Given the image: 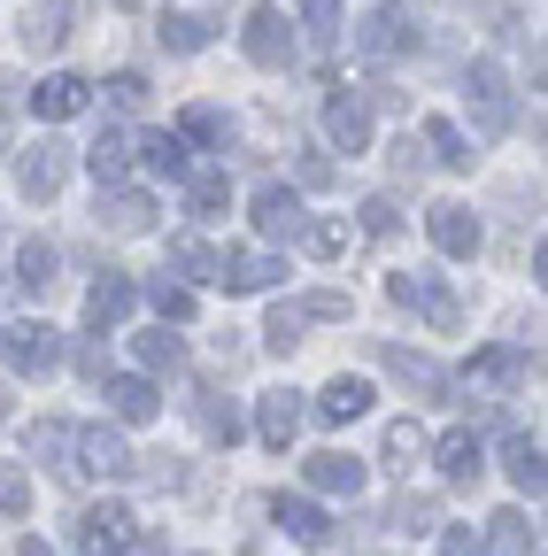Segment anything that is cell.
Masks as SVG:
<instances>
[{
  "label": "cell",
  "instance_id": "cell-31",
  "mask_svg": "<svg viewBox=\"0 0 548 556\" xmlns=\"http://www.w3.org/2000/svg\"><path fill=\"white\" fill-rule=\"evenodd\" d=\"M302 9V24H309V39L324 47V39H340V0H294Z\"/></svg>",
  "mask_w": 548,
  "mask_h": 556
},
{
  "label": "cell",
  "instance_id": "cell-21",
  "mask_svg": "<svg viewBox=\"0 0 548 556\" xmlns=\"http://www.w3.org/2000/svg\"><path fill=\"white\" fill-rule=\"evenodd\" d=\"M270 510H279V526H286L294 541H309V548H317V541L332 533V526H324V510H317V503H302V495H279Z\"/></svg>",
  "mask_w": 548,
  "mask_h": 556
},
{
  "label": "cell",
  "instance_id": "cell-45",
  "mask_svg": "<svg viewBox=\"0 0 548 556\" xmlns=\"http://www.w3.org/2000/svg\"><path fill=\"white\" fill-rule=\"evenodd\" d=\"M302 309H309V317H348V294H309Z\"/></svg>",
  "mask_w": 548,
  "mask_h": 556
},
{
  "label": "cell",
  "instance_id": "cell-44",
  "mask_svg": "<svg viewBox=\"0 0 548 556\" xmlns=\"http://www.w3.org/2000/svg\"><path fill=\"white\" fill-rule=\"evenodd\" d=\"M71 441H78L71 426H39V441H31V448H39V456H71Z\"/></svg>",
  "mask_w": 548,
  "mask_h": 556
},
{
  "label": "cell",
  "instance_id": "cell-20",
  "mask_svg": "<svg viewBox=\"0 0 548 556\" xmlns=\"http://www.w3.org/2000/svg\"><path fill=\"white\" fill-rule=\"evenodd\" d=\"M109 409L124 417V426H148L163 402H155V387H148V379H109Z\"/></svg>",
  "mask_w": 548,
  "mask_h": 556
},
{
  "label": "cell",
  "instance_id": "cell-29",
  "mask_svg": "<svg viewBox=\"0 0 548 556\" xmlns=\"http://www.w3.org/2000/svg\"><path fill=\"white\" fill-rule=\"evenodd\" d=\"M425 148H433V163H448V170H463V163H471V148H463V131H456L448 116H433V124H425Z\"/></svg>",
  "mask_w": 548,
  "mask_h": 556
},
{
  "label": "cell",
  "instance_id": "cell-42",
  "mask_svg": "<svg viewBox=\"0 0 548 556\" xmlns=\"http://www.w3.org/2000/svg\"><path fill=\"white\" fill-rule=\"evenodd\" d=\"M441 556H487V541H479L471 526H448V541H441Z\"/></svg>",
  "mask_w": 548,
  "mask_h": 556
},
{
  "label": "cell",
  "instance_id": "cell-41",
  "mask_svg": "<svg viewBox=\"0 0 548 556\" xmlns=\"http://www.w3.org/2000/svg\"><path fill=\"white\" fill-rule=\"evenodd\" d=\"M364 232H371V240H386V232H394V201H386V193H379V201H364Z\"/></svg>",
  "mask_w": 548,
  "mask_h": 556
},
{
  "label": "cell",
  "instance_id": "cell-46",
  "mask_svg": "<svg viewBox=\"0 0 548 556\" xmlns=\"http://www.w3.org/2000/svg\"><path fill=\"white\" fill-rule=\"evenodd\" d=\"M302 186H332V163L324 155H302Z\"/></svg>",
  "mask_w": 548,
  "mask_h": 556
},
{
  "label": "cell",
  "instance_id": "cell-2",
  "mask_svg": "<svg viewBox=\"0 0 548 556\" xmlns=\"http://www.w3.org/2000/svg\"><path fill=\"white\" fill-rule=\"evenodd\" d=\"M463 93H471V116H479V131H487V139H502L510 131V78H502V62H471L463 70Z\"/></svg>",
  "mask_w": 548,
  "mask_h": 556
},
{
  "label": "cell",
  "instance_id": "cell-25",
  "mask_svg": "<svg viewBox=\"0 0 548 556\" xmlns=\"http://www.w3.org/2000/svg\"><path fill=\"white\" fill-rule=\"evenodd\" d=\"M433 456H441V479H456V486H463V479H479V441H471V433H441V448H433Z\"/></svg>",
  "mask_w": 548,
  "mask_h": 556
},
{
  "label": "cell",
  "instance_id": "cell-39",
  "mask_svg": "<svg viewBox=\"0 0 548 556\" xmlns=\"http://www.w3.org/2000/svg\"><path fill=\"white\" fill-rule=\"evenodd\" d=\"M418 448H425V433L409 426V417H402V426H386V456H418Z\"/></svg>",
  "mask_w": 548,
  "mask_h": 556
},
{
  "label": "cell",
  "instance_id": "cell-28",
  "mask_svg": "<svg viewBox=\"0 0 548 556\" xmlns=\"http://www.w3.org/2000/svg\"><path fill=\"white\" fill-rule=\"evenodd\" d=\"M140 364H148V371H178V364H186V340H178V332H163V325H155V332H140Z\"/></svg>",
  "mask_w": 548,
  "mask_h": 556
},
{
  "label": "cell",
  "instance_id": "cell-35",
  "mask_svg": "<svg viewBox=\"0 0 548 556\" xmlns=\"http://www.w3.org/2000/svg\"><path fill=\"white\" fill-rule=\"evenodd\" d=\"M178 139H201V148H217V139H225V116L217 109H186V131Z\"/></svg>",
  "mask_w": 548,
  "mask_h": 556
},
{
  "label": "cell",
  "instance_id": "cell-43",
  "mask_svg": "<svg viewBox=\"0 0 548 556\" xmlns=\"http://www.w3.org/2000/svg\"><path fill=\"white\" fill-rule=\"evenodd\" d=\"M155 309L178 325V317H193V294H186V287H155Z\"/></svg>",
  "mask_w": 548,
  "mask_h": 556
},
{
  "label": "cell",
  "instance_id": "cell-7",
  "mask_svg": "<svg viewBox=\"0 0 548 556\" xmlns=\"http://www.w3.org/2000/svg\"><path fill=\"white\" fill-rule=\"evenodd\" d=\"M217 278H225L232 294H263V287H279V278H286V263H279V255L240 248V255H217Z\"/></svg>",
  "mask_w": 548,
  "mask_h": 556
},
{
  "label": "cell",
  "instance_id": "cell-11",
  "mask_svg": "<svg viewBox=\"0 0 548 556\" xmlns=\"http://www.w3.org/2000/svg\"><path fill=\"white\" fill-rule=\"evenodd\" d=\"M425 232H433L441 255H471V248H479V217H471L463 201H441L433 217H425Z\"/></svg>",
  "mask_w": 548,
  "mask_h": 556
},
{
  "label": "cell",
  "instance_id": "cell-15",
  "mask_svg": "<svg viewBox=\"0 0 548 556\" xmlns=\"http://www.w3.org/2000/svg\"><path fill=\"white\" fill-rule=\"evenodd\" d=\"M324 131H332L340 155H364V148H371V109H364V101H332V109H324Z\"/></svg>",
  "mask_w": 548,
  "mask_h": 556
},
{
  "label": "cell",
  "instance_id": "cell-17",
  "mask_svg": "<svg viewBox=\"0 0 548 556\" xmlns=\"http://www.w3.org/2000/svg\"><path fill=\"white\" fill-rule=\"evenodd\" d=\"M148 217H155L148 193H131V186H109V193H101V225H109V232H148Z\"/></svg>",
  "mask_w": 548,
  "mask_h": 556
},
{
  "label": "cell",
  "instance_id": "cell-19",
  "mask_svg": "<svg viewBox=\"0 0 548 556\" xmlns=\"http://www.w3.org/2000/svg\"><path fill=\"white\" fill-rule=\"evenodd\" d=\"M309 486L317 495H364V464L356 456H309Z\"/></svg>",
  "mask_w": 548,
  "mask_h": 556
},
{
  "label": "cell",
  "instance_id": "cell-14",
  "mask_svg": "<svg viewBox=\"0 0 548 556\" xmlns=\"http://www.w3.org/2000/svg\"><path fill=\"white\" fill-rule=\"evenodd\" d=\"M78 471H101V479H124L131 471V448H124V433H78Z\"/></svg>",
  "mask_w": 548,
  "mask_h": 556
},
{
  "label": "cell",
  "instance_id": "cell-34",
  "mask_svg": "<svg viewBox=\"0 0 548 556\" xmlns=\"http://www.w3.org/2000/svg\"><path fill=\"white\" fill-rule=\"evenodd\" d=\"M109 101H116V109H148V78H140V70H116V78H109Z\"/></svg>",
  "mask_w": 548,
  "mask_h": 556
},
{
  "label": "cell",
  "instance_id": "cell-48",
  "mask_svg": "<svg viewBox=\"0 0 548 556\" xmlns=\"http://www.w3.org/2000/svg\"><path fill=\"white\" fill-rule=\"evenodd\" d=\"M0 155H9V124H0Z\"/></svg>",
  "mask_w": 548,
  "mask_h": 556
},
{
  "label": "cell",
  "instance_id": "cell-16",
  "mask_svg": "<svg viewBox=\"0 0 548 556\" xmlns=\"http://www.w3.org/2000/svg\"><path fill=\"white\" fill-rule=\"evenodd\" d=\"M255 225H263L270 240H294V232H302V201H294L286 186H263V193H255Z\"/></svg>",
  "mask_w": 548,
  "mask_h": 556
},
{
  "label": "cell",
  "instance_id": "cell-32",
  "mask_svg": "<svg viewBox=\"0 0 548 556\" xmlns=\"http://www.w3.org/2000/svg\"><path fill=\"white\" fill-rule=\"evenodd\" d=\"M31 510V479L16 464H0V518H24Z\"/></svg>",
  "mask_w": 548,
  "mask_h": 556
},
{
  "label": "cell",
  "instance_id": "cell-26",
  "mask_svg": "<svg viewBox=\"0 0 548 556\" xmlns=\"http://www.w3.org/2000/svg\"><path fill=\"white\" fill-rule=\"evenodd\" d=\"M86 163H93V178H101V186H116V178H124V163H131V148H124V131H101L93 148H86Z\"/></svg>",
  "mask_w": 548,
  "mask_h": 556
},
{
  "label": "cell",
  "instance_id": "cell-40",
  "mask_svg": "<svg viewBox=\"0 0 548 556\" xmlns=\"http://www.w3.org/2000/svg\"><path fill=\"white\" fill-rule=\"evenodd\" d=\"M394 518H402V533H425L433 503H425V495H402V503H394Z\"/></svg>",
  "mask_w": 548,
  "mask_h": 556
},
{
  "label": "cell",
  "instance_id": "cell-12",
  "mask_svg": "<svg viewBox=\"0 0 548 556\" xmlns=\"http://www.w3.org/2000/svg\"><path fill=\"white\" fill-rule=\"evenodd\" d=\"M86 78H78V70H54V78H39V93H31V109L47 116V124H62V116H78L86 109Z\"/></svg>",
  "mask_w": 548,
  "mask_h": 556
},
{
  "label": "cell",
  "instance_id": "cell-47",
  "mask_svg": "<svg viewBox=\"0 0 548 556\" xmlns=\"http://www.w3.org/2000/svg\"><path fill=\"white\" fill-rule=\"evenodd\" d=\"M16 556H54V548H47V541H24V548H16Z\"/></svg>",
  "mask_w": 548,
  "mask_h": 556
},
{
  "label": "cell",
  "instance_id": "cell-9",
  "mask_svg": "<svg viewBox=\"0 0 548 556\" xmlns=\"http://www.w3.org/2000/svg\"><path fill=\"white\" fill-rule=\"evenodd\" d=\"M255 433H263V448H286V441L302 433V394H294V387L263 394V409H255Z\"/></svg>",
  "mask_w": 548,
  "mask_h": 556
},
{
  "label": "cell",
  "instance_id": "cell-49",
  "mask_svg": "<svg viewBox=\"0 0 548 556\" xmlns=\"http://www.w3.org/2000/svg\"><path fill=\"white\" fill-rule=\"evenodd\" d=\"M0 417H9V394H0Z\"/></svg>",
  "mask_w": 548,
  "mask_h": 556
},
{
  "label": "cell",
  "instance_id": "cell-36",
  "mask_svg": "<svg viewBox=\"0 0 548 556\" xmlns=\"http://www.w3.org/2000/svg\"><path fill=\"white\" fill-rule=\"evenodd\" d=\"M495 548H502V556H525V548H533V533H525V518H518V510H502V518H495Z\"/></svg>",
  "mask_w": 548,
  "mask_h": 556
},
{
  "label": "cell",
  "instance_id": "cell-37",
  "mask_svg": "<svg viewBox=\"0 0 548 556\" xmlns=\"http://www.w3.org/2000/svg\"><path fill=\"white\" fill-rule=\"evenodd\" d=\"M225 201H232V186H225V178H193V217H217Z\"/></svg>",
  "mask_w": 548,
  "mask_h": 556
},
{
  "label": "cell",
  "instance_id": "cell-3",
  "mask_svg": "<svg viewBox=\"0 0 548 556\" xmlns=\"http://www.w3.org/2000/svg\"><path fill=\"white\" fill-rule=\"evenodd\" d=\"M78 541H86V556H124V548H140V526H131L124 503H93L86 526H78Z\"/></svg>",
  "mask_w": 548,
  "mask_h": 556
},
{
  "label": "cell",
  "instance_id": "cell-8",
  "mask_svg": "<svg viewBox=\"0 0 548 556\" xmlns=\"http://www.w3.org/2000/svg\"><path fill=\"white\" fill-rule=\"evenodd\" d=\"M62 170H71V163H62V148H54V139H39V148H24V163H16V186H24L31 201H54V193H62Z\"/></svg>",
  "mask_w": 548,
  "mask_h": 556
},
{
  "label": "cell",
  "instance_id": "cell-18",
  "mask_svg": "<svg viewBox=\"0 0 548 556\" xmlns=\"http://www.w3.org/2000/svg\"><path fill=\"white\" fill-rule=\"evenodd\" d=\"M364 409H371V379H348V371H340V379L324 387V402H317L324 426H348V417H364Z\"/></svg>",
  "mask_w": 548,
  "mask_h": 556
},
{
  "label": "cell",
  "instance_id": "cell-23",
  "mask_svg": "<svg viewBox=\"0 0 548 556\" xmlns=\"http://www.w3.org/2000/svg\"><path fill=\"white\" fill-rule=\"evenodd\" d=\"M16 287H24V294H47V287H54V248H47V240H24V248H16Z\"/></svg>",
  "mask_w": 548,
  "mask_h": 556
},
{
  "label": "cell",
  "instance_id": "cell-6",
  "mask_svg": "<svg viewBox=\"0 0 548 556\" xmlns=\"http://www.w3.org/2000/svg\"><path fill=\"white\" fill-rule=\"evenodd\" d=\"M9 364H16L24 379H47V371L62 364V332H54V325H16V332H9Z\"/></svg>",
  "mask_w": 548,
  "mask_h": 556
},
{
  "label": "cell",
  "instance_id": "cell-5",
  "mask_svg": "<svg viewBox=\"0 0 548 556\" xmlns=\"http://www.w3.org/2000/svg\"><path fill=\"white\" fill-rule=\"evenodd\" d=\"M394 302H402V309H425L441 332H456V317H463V309H456V294H448V287H433V270H402V278H394Z\"/></svg>",
  "mask_w": 548,
  "mask_h": 556
},
{
  "label": "cell",
  "instance_id": "cell-13",
  "mask_svg": "<svg viewBox=\"0 0 548 556\" xmlns=\"http://www.w3.org/2000/svg\"><path fill=\"white\" fill-rule=\"evenodd\" d=\"M71 24H78V0H47V9L24 16V47L31 54H54L62 39H71Z\"/></svg>",
  "mask_w": 548,
  "mask_h": 556
},
{
  "label": "cell",
  "instance_id": "cell-10",
  "mask_svg": "<svg viewBox=\"0 0 548 556\" xmlns=\"http://www.w3.org/2000/svg\"><path fill=\"white\" fill-rule=\"evenodd\" d=\"M131 302H140V294H131V278H124V270H101V278H93V294H86V325L109 332L116 317H131Z\"/></svg>",
  "mask_w": 548,
  "mask_h": 556
},
{
  "label": "cell",
  "instance_id": "cell-4",
  "mask_svg": "<svg viewBox=\"0 0 548 556\" xmlns=\"http://www.w3.org/2000/svg\"><path fill=\"white\" fill-rule=\"evenodd\" d=\"M247 62H255V70H286V62H294V24H286L279 9H255V16H247Z\"/></svg>",
  "mask_w": 548,
  "mask_h": 556
},
{
  "label": "cell",
  "instance_id": "cell-30",
  "mask_svg": "<svg viewBox=\"0 0 548 556\" xmlns=\"http://www.w3.org/2000/svg\"><path fill=\"white\" fill-rule=\"evenodd\" d=\"M302 325H309V309H302V302H279V309H270V325H263V340L286 356V348L302 340Z\"/></svg>",
  "mask_w": 548,
  "mask_h": 556
},
{
  "label": "cell",
  "instance_id": "cell-38",
  "mask_svg": "<svg viewBox=\"0 0 548 556\" xmlns=\"http://www.w3.org/2000/svg\"><path fill=\"white\" fill-rule=\"evenodd\" d=\"M309 248H317V255H348V248H356V232H348V225H317V232H309Z\"/></svg>",
  "mask_w": 548,
  "mask_h": 556
},
{
  "label": "cell",
  "instance_id": "cell-22",
  "mask_svg": "<svg viewBox=\"0 0 548 556\" xmlns=\"http://www.w3.org/2000/svg\"><path fill=\"white\" fill-rule=\"evenodd\" d=\"M140 155H148L155 178H186V155H193V148H186L178 131H148V139H140Z\"/></svg>",
  "mask_w": 548,
  "mask_h": 556
},
{
  "label": "cell",
  "instance_id": "cell-33",
  "mask_svg": "<svg viewBox=\"0 0 548 556\" xmlns=\"http://www.w3.org/2000/svg\"><path fill=\"white\" fill-rule=\"evenodd\" d=\"M170 270H186V278H217V255L201 248V240H178V248H170Z\"/></svg>",
  "mask_w": 548,
  "mask_h": 556
},
{
  "label": "cell",
  "instance_id": "cell-27",
  "mask_svg": "<svg viewBox=\"0 0 548 556\" xmlns=\"http://www.w3.org/2000/svg\"><path fill=\"white\" fill-rule=\"evenodd\" d=\"M502 464H510V479L525 486V495H540V441H525V433H510V448H502Z\"/></svg>",
  "mask_w": 548,
  "mask_h": 556
},
{
  "label": "cell",
  "instance_id": "cell-1",
  "mask_svg": "<svg viewBox=\"0 0 548 556\" xmlns=\"http://www.w3.org/2000/svg\"><path fill=\"white\" fill-rule=\"evenodd\" d=\"M418 47V16L402 9V0H386V9H371L364 24H356V54L364 62H394V54H409Z\"/></svg>",
  "mask_w": 548,
  "mask_h": 556
},
{
  "label": "cell",
  "instance_id": "cell-24",
  "mask_svg": "<svg viewBox=\"0 0 548 556\" xmlns=\"http://www.w3.org/2000/svg\"><path fill=\"white\" fill-rule=\"evenodd\" d=\"M209 31H217L209 16H163V24H155V39H163L170 54H201V47H209Z\"/></svg>",
  "mask_w": 548,
  "mask_h": 556
}]
</instances>
